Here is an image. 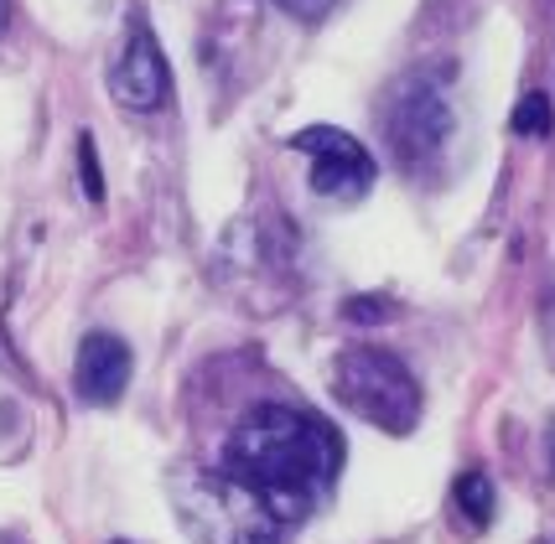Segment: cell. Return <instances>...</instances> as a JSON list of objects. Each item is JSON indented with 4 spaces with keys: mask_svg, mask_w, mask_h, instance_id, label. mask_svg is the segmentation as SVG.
Instances as JSON below:
<instances>
[{
    "mask_svg": "<svg viewBox=\"0 0 555 544\" xmlns=\"http://www.w3.org/2000/svg\"><path fill=\"white\" fill-rule=\"evenodd\" d=\"M327 389L348 415H359V420L389 430V436H411L415 420H421V384L411 379V368L389 348L359 342V348L338 353L333 374H327Z\"/></svg>",
    "mask_w": 555,
    "mask_h": 544,
    "instance_id": "3",
    "label": "cell"
},
{
    "mask_svg": "<svg viewBox=\"0 0 555 544\" xmlns=\"http://www.w3.org/2000/svg\"><path fill=\"white\" fill-rule=\"evenodd\" d=\"M275 5H281L286 16H296V22H322L338 0H275Z\"/></svg>",
    "mask_w": 555,
    "mask_h": 544,
    "instance_id": "11",
    "label": "cell"
},
{
    "mask_svg": "<svg viewBox=\"0 0 555 544\" xmlns=\"http://www.w3.org/2000/svg\"><path fill=\"white\" fill-rule=\"evenodd\" d=\"M551 467H555V420H551Z\"/></svg>",
    "mask_w": 555,
    "mask_h": 544,
    "instance_id": "13",
    "label": "cell"
},
{
    "mask_svg": "<svg viewBox=\"0 0 555 544\" xmlns=\"http://www.w3.org/2000/svg\"><path fill=\"white\" fill-rule=\"evenodd\" d=\"M296 151L312 161V192L327 203H363L374 187V156L363 151V141H353L348 130L333 125H312L296 135Z\"/></svg>",
    "mask_w": 555,
    "mask_h": 544,
    "instance_id": "5",
    "label": "cell"
},
{
    "mask_svg": "<svg viewBox=\"0 0 555 544\" xmlns=\"http://www.w3.org/2000/svg\"><path fill=\"white\" fill-rule=\"evenodd\" d=\"M78 182H83V192H89V197H104V182H99V156H94V141H89V135H83V141H78Z\"/></svg>",
    "mask_w": 555,
    "mask_h": 544,
    "instance_id": "10",
    "label": "cell"
},
{
    "mask_svg": "<svg viewBox=\"0 0 555 544\" xmlns=\"http://www.w3.org/2000/svg\"><path fill=\"white\" fill-rule=\"evenodd\" d=\"M5 16H11V0H0V26H5Z\"/></svg>",
    "mask_w": 555,
    "mask_h": 544,
    "instance_id": "12",
    "label": "cell"
},
{
    "mask_svg": "<svg viewBox=\"0 0 555 544\" xmlns=\"http://www.w3.org/2000/svg\"><path fill=\"white\" fill-rule=\"evenodd\" d=\"M171 514L182 523V534L193 544H281L286 523L275 519L266 497L255 488H244L240 477H229L223 467H177L167 477Z\"/></svg>",
    "mask_w": 555,
    "mask_h": 544,
    "instance_id": "2",
    "label": "cell"
},
{
    "mask_svg": "<svg viewBox=\"0 0 555 544\" xmlns=\"http://www.w3.org/2000/svg\"><path fill=\"white\" fill-rule=\"evenodd\" d=\"M223 472L255 488L281 523H296L333 493L343 472V436L322 415L291 404H260L229 430Z\"/></svg>",
    "mask_w": 555,
    "mask_h": 544,
    "instance_id": "1",
    "label": "cell"
},
{
    "mask_svg": "<svg viewBox=\"0 0 555 544\" xmlns=\"http://www.w3.org/2000/svg\"><path fill=\"white\" fill-rule=\"evenodd\" d=\"M452 508L467 519V529H488L493 523V482L483 472H462L452 482Z\"/></svg>",
    "mask_w": 555,
    "mask_h": 544,
    "instance_id": "8",
    "label": "cell"
},
{
    "mask_svg": "<svg viewBox=\"0 0 555 544\" xmlns=\"http://www.w3.org/2000/svg\"><path fill=\"white\" fill-rule=\"evenodd\" d=\"M0 544H22V540H16V534H0Z\"/></svg>",
    "mask_w": 555,
    "mask_h": 544,
    "instance_id": "14",
    "label": "cell"
},
{
    "mask_svg": "<svg viewBox=\"0 0 555 544\" xmlns=\"http://www.w3.org/2000/svg\"><path fill=\"white\" fill-rule=\"evenodd\" d=\"M115 544H125V540H115Z\"/></svg>",
    "mask_w": 555,
    "mask_h": 544,
    "instance_id": "15",
    "label": "cell"
},
{
    "mask_svg": "<svg viewBox=\"0 0 555 544\" xmlns=\"http://www.w3.org/2000/svg\"><path fill=\"white\" fill-rule=\"evenodd\" d=\"M109 94H115V104L135 109V115H151V109L167 104L171 73L145 22L130 26V37L120 42V57H115V73H109Z\"/></svg>",
    "mask_w": 555,
    "mask_h": 544,
    "instance_id": "6",
    "label": "cell"
},
{
    "mask_svg": "<svg viewBox=\"0 0 555 544\" xmlns=\"http://www.w3.org/2000/svg\"><path fill=\"white\" fill-rule=\"evenodd\" d=\"M452 135H457V109H452V94H447V73L421 68L389 89L385 141H389V151H395V161L405 166L411 177L441 166Z\"/></svg>",
    "mask_w": 555,
    "mask_h": 544,
    "instance_id": "4",
    "label": "cell"
},
{
    "mask_svg": "<svg viewBox=\"0 0 555 544\" xmlns=\"http://www.w3.org/2000/svg\"><path fill=\"white\" fill-rule=\"evenodd\" d=\"M130 384V348L115 332H89L73 358V389L83 404H115Z\"/></svg>",
    "mask_w": 555,
    "mask_h": 544,
    "instance_id": "7",
    "label": "cell"
},
{
    "mask_svg": "<svg viewBox=\"0 0 555 544\" xmlns=\"http://www.w3.org/2000/svg\"><path fill=\"white\" fill-rule=\"evenodd\" d=\"M514 135H545L551 130V104H545V94H525L519 99V109H514Z\"/></svg>",
    "mask_w": 555,
    "mask_h": 544,
    "instance_id": "9",
    "label": "cell"
}]
</instances>
